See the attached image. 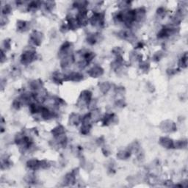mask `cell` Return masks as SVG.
Returning <instances> with one entry per match:
<instances>
[{"instance_id": "cell-2", "label": "cell", "mask_w": 188, "mask_h": 188, "mask_svg": "<svg viewBox=\"0 0 188 188\" xmlns=\"http://www.w3.org/2000/svg\"><path fill=\"white\" fill-rule=\"evenodd\" d=\"M35 51L33 49H29L27 50L22 54V57H21V62L22 64L24 65H28V64L31 63L32 61L35 60Z\"/></svg>"}, {"instance_id": "cell-28", "label": "cell", "mask_w": 188, "mask_h": 188, "mask_svg": "<svg viewBox=\"0 0 188 188\" xmlns=\"http://www.w3.org/2000/svg\"><path fill=\"white\" fill-rule=\"evenodd\" d=\"M4 45L5 46V48H6V49H10V42L9 41H4Z\"/></svg>"}, {"instance_id": "cell-9", "label": "cell", "mask_w": 188, "mask_h": 188, "mask_svg": "<svg viewBox=\"0 0 188 188\" xmlns=\"http://www.w3.org/2000/svg\"><path fill=\"white\" fill-rule=\"evenodd\" d=\"M146 17V10L143 8H138V9L135 10V22H140L145 18Z\"/></svg>"}, {"instance_id": "cell-20", "label": "cell", "mask_w": 188, "mask_h": 188, "mask_svg": "<svg viewBox=\"0 0 188 188\" xmlns=\"http://www.w3.org/2000/svg\"><path fill=\"white\" fill-rule=\"evenodd\" d=\"M28 28V22H24V21H18L17 22V29L18 30L24 31L27 30Z\"/></svg>"}, {"instance_id": "cell-25", "label": "cell", "mask_w": 188, "mask_h": 188, "mask_svg": "<svg viewBox=\"0 0 188 188\" xmlns=\"http://www.w3.org/2000/svg\"><path fill=\"white\" fill-rule=\"evenodd\" d=\"M11 11V7L9 5H5V6H3L2 10V14L6 15L7 14H9Z\"/></svg>"}, {"instance_id": "cell-24", "label": "cell", "mask_w": 188, "mask_h": 188, "mask_svg": "<svg viewBox=\"0 0 188 188\" xmlns=\"http://www.w3.org/2000/svg\"><path fill=\"white\" fill-rule=\"evenodd\" d=\"M88 43H90V44L93 45L94 43H96V41H98V38H97V35L96 34H92V35H89L88 36Z\"/></svg>"}, {"instance_id": "cell-21", "label": "cell", "mask_w": 188, "mask_h": 188, "mask_svg": "<svg viewBox=\"0 0 188 188\" xmlns=\"http://www.w3.org/2000/svg\"><path fill=\"white\" fill-rule=\"evenodd\" d=\"M187 147V140H178L176 142L173 141V148L175 149H184Z\"/></svg>"}, {"instance_id": "cell-17", "label": "cell", "mask_w": 188, "mask_h": 188, "mask_svg": "<svg viewBox=\"0 0 188 188\" xmlns=\"http://www.w3.org/2000/svg\"><path fill=\"white\" fill-rule=\"evenodd\" d=\"M99 89L101 90V91L103 93H107L108 92V90L110 89V84L108 82H101L99 85Z\"/></svg>"}, {"instance_id": "cell-10", "label": "cell", "mask_w": 188, "mask_h": 188, "mask_svg": "<svg viewBox=\"0 0 188 188\" xmlns=\"http://www.w3.org/2000/svg\"><path fill=\"white\" fill-rule=\"evenodd\" d=\"M159 144L166 149H173V141L166 137H161L159 139Z\"/></svg>"}, {"instance_id": "cell-3", "label": "cell", "mask_w": 188, "mask_h": 188, "mask_svg": "<svg viewBox=\"0 0 188 188\" xmlns=\"http://www.w3.org/2000/svg\"><path fill=\"white\" fill-rule=\"evenodd\" d=\"M104 15L103 13H94L93 16L90 18V22L92 24V25L101 27L104 24Z\"/></svg>"}, {"instance_id": "cell-7", "label": "cell", "mask_w": 188, "mask_h": 188, "mask_svg": "<svg viewBox=\"0 0 188 188\" xmlns=\"http://www.w3.org/2000/svg\"><path fill=\"white\" fill-rule=\"evenodd\" d=\"M74 57L73 55H69L67 56L62 57L61 60V67L62 69H66L72 65L74 62Z\"/></svg>"}, {"instance_id": "cell-8", "label": "cell", "mask_w": 188, "mask_h": 188, "mask_svg": "<svg viewBox=\"0 0 188 188\" xmlns=\"http://www.w3.org/2000/svg\"><path fill=\"white\" fill-rule=\"evenodd\" d=\"M83 79V75L79 72H72L69 75H65V81L79 82Z\"/></svg>"}, {"instance_id": "cell-4", "label": "cell", "mask_w": 188, "mask_h": 188, "mask_svg": "<svg viewBox=\"0 0 188 188\" xmlns=\"http://www.w3.org/2000/svg\"><path fill=\"white\" fill-rule=\"evenodd\" d=\"M42 33L38 32V31H34L31 35L29 41H30L31 44L34 45V46H39L42 41Z\"/></svg>"}, {"instance_id": "cell-5", "label": "cell", "mask_w": 188, "mask_h": 188, "mask_svg": "<svg viewBox=\"0 0 188 188\" xmlns=\"http://www.w3.org/2000/svg\"><path fill=\"white\" fill-rule=\"evenodd\" d=\"M161 129L163 131L166 132H171L176 130V126L173 122L170 121H165L161 123Z\"/></svg>"}, {"instance_id": "cell-12", "label": "cell", "mask_w": 188, "mask_h": 188, "mask_svg": "<svg viewBox=\"0 0 188 188\" xmlns=\"http://www.w3.org/2000/svg\"><path fill=\"white\" fill-rule=\"evenodd\" d=\"M115 116L114 114H109V113H107V114L104 115V116L102 118V123H103L104 126H107L109 123H111L114 121Z\"/></svg>"}, {"instance_id": "cell-23", "label": "cell", "mask_w": 188, "mask_h": 188, "mask_svg": "<svg viewBox=\"0 0 188 188\" xmlns=\"http://www.w3.org/2000/svg\"><path fill=\"white\" fill-rule=\"evenodd\" d=\"M91 124H82L81 128V133L82 135H88L91 129Z\"/></svg>"}, {"instance_id": "cell-22", "label": "cell", "mask_w": 188, "mask_h": 188, "mask_svg": "<svg viewBox=\"0 0 188 188\" xmlns=\"http://www.w3.org/2000/svg\"><path fill=\"white\" fill-rule=\"evenodd\" d=\"M187 52H186L183 56H182V58L180 59V61H179V66L184 69V68L187 67Z\"/></svg>"}, {"instance_id": "cell-15", "label": "cell", "mask_w": 188, "mask_h": 188, "mask_svg": "<svg viewBox=\"0 0 188 188\" xmlns=\"http://www.w3.org/2000/svg\"><path fill=\"white\" fill-rule=\"evenodd\" d=\"M52 134L53 135V136L55 137H57L60 135H63L65 134V128L63 126L60 125V126H57L55 128H54L52 130Z\"/></svg>"}, {"instance_id": "cell-14", "label": "cell", "mask_w": 188, "mask_h": 188, "mask_svg": "<svg viewBox=\"0 0 188 188\" xmlns=\"http://www.w3.org/2000/svg\"><path fill=\"white\" fill-rule=\"evenodd\" d=\"M80 121H82V118L79 115L76 113H72L69 118V124L71 125H78Z\"/></svg>"}, {"instance_id": "cell-11", "label": "cell", "mask_w": 188, "mask_h": 188, "mask_svg": "<svg viewBox=\"0 0 188 188\" xmlns=\"http://www.w3.org/2000/svg\"><path fill=\"white\" fill-rule=\"evenodd\" d=\"M40 163H41V161L38 159H29L27 163V166L31 170H38L40 169Z\"/></svg>"}, {"instance_id": "cell-6", "label": "cell", "mask_w": 188, "mask_h": 188, "mask_svg": "<svg viewBox=\"0 0 188 188\" xmlns=\"http://www.w3.org/2000/svg\"><path fill=\"white\" fill-rule=\"evenodd\" d=\"M88 74H89V76H91V77L96 78L102 76V74H104V70L102 67H100V66L96 65L88 71Z\"/></svg>"}, {"instance_id": "cell-16", "label": "cell", "mask_w": 188, "mask_h": 188, "mask_svg": "<svg viewBox=\"0 0 188 188\" xmlns=\"http://www.w3.org/2000/svg\"><path fill=\"white\" fill-rule=\"evenodd\" d=\"M90 115L92 121H98L99 120H100L101 112L99 109H93L91 112H90Z\"/></svg>"}, {"instance_id": "cell-18", "label": "cell", "mask_w": 188, "mask_h": 188, "mask_svg": "<svg viewBox=\"0 0 188 188\" xmlns=\"http://www.w3.org/2000/svg\"><path fill=\"white\" fill-rule=\"evenodd\" d=\"M131 155V151H121L118 153L117 157L119 159H128Z\"/></svg>"}, {"instance_id": "cell-27", "label": "cell", "mask_w": 188, "mask_h": 188, "mask_svg": "<svg viewBox=\"0 0 188 188\" xmlns=\"http://www.w3.org/2000/svg\"><path fill=\"white\" fill-rule=\"evenodd\" d=\"M116 105L118 107H124V102L123 100H118V102H116Z\"/></svg>"}, {"instance_id": "cell-13", "label": "cell", "mask_w": 188, "mask_h": 188, "mask_svg": "<svg viewBox=\"0 0 188 188\" xmlns=\"http://www.w3.org/2000/svg\"><path fill=\"white\" fill-rule=\"evenodd\" d=\"M52 79H53V81L55 82V83H57V84L60 83V84L62 82L65 81V75L62 74L61 73L56 71V72L54 73L53 75H52Z\"/></svg>"}, {"instance_id": "cell-1", "label": "cell", "mask_w": 188, "mask_h": 188, "mask_svg": "<svg viewBox=\"0 0 188 188\" xmlns=\"http://www.w3.org/2000/svg\"><path fill=\"white\" fill-rule=\"evenodd\" d=\"M92 99V93L91 92L89 91V90H84L82 91L80 94L79 99H78L77 103H76V105L78 106L79 107H81V108H83V107H86L89 104L90 102L91 101Z\"/></svg>"}, {"instance_id": "cell-26", "label": "cell", "mask_w": 188, "mask_h": 188, "mask_svg": "<svg viewBox=\"0 0 188 188\" xmlns=\"http://www.w3.org/2000/svg\"><path fill=\"white\" fill-rule=\"evenodd\" d=\"M162 56H163V53H162L161 52H156V53L155 54V55H154V59H155L156 60H159Z\"/></svg>"}, {"instance_id": "cell-19", "label": "cell", "mask_w": 188, "mask_h": 188, "mask_svg": "<svg viewBox=\"0 0 188 188\" xmlns=\"http://www.w3.org/2000/svg\"><path fill=\"white\" fill-rule=\"evenodd\" d=\"M30 87L32 88V89H33L35 91L39 89V88H42L43 84L41 80H34V81L31 82H30Z\"/></svg>"}]
</instances>
